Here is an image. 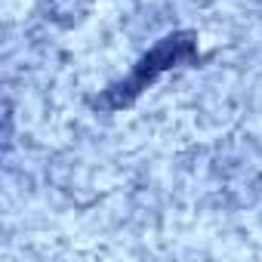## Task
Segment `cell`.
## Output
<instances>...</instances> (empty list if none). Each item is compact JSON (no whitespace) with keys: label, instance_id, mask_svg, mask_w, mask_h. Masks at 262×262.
Returning <instances> with one entry per match:
<instances>
[{"label":"cell","instance_id":"obj_1","mask_svg":"<svg viewBox=\"0 0 262 262\" xmlns=\"http://www.w3.org/2000/svg\"><path fill=\"white\" fill-rule=\"evenodd\" d=\"M185 56H191V37H188V34H185V37H167L151 56L142 59V65H139V71H136V77H133V83H129L126 90H129V93H139V86H145V80H151L158 71H164V68L182 62Z\"/></svg>","mask_w":262,"mask_h":262}]
</instances>
